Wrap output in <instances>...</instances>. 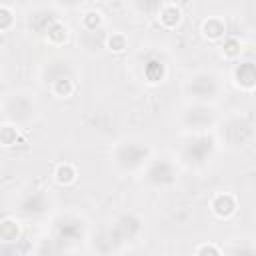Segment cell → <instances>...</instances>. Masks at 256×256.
I'll list each match as a JSON object with an SVG mask.
<instances>
[{
    "instance_id": "6da1fadb",
    "label": "cell",
    "mask_w": 256,
    "mask_h": 256,
    "mask_svg": "<svg viewBox=\"0 0 256 256\" xmlns=\"http://www.w3.org/2000/svg\"><path fill=\"white\" fill-rule=\"evenodd\" d=\"M112 162L120 172H136L150 162V148L140 140L118 142L112 150Z\"/></svg>"
},
{
    "instance_id": "7a4b0ae2",
    "label": "cell",
    "mask_w": 256,
    "mask_h": 256,
    "mask_svg": "<svg viewBox=\"0 0 256 256\" xmlns=\"http://www.w3.org/2000/svg\"><path fill=\"white\" fill-rule=\"evenodd\" d=\"M184 88H186V94H188L194 102H198V104H208V102H212V100L218 98L222 86H220V78H218L214 72L198 70V72H194V74L186 80Z\"/></svg>"
},
{
    "instance_id": "3957f363",
    "label": "cell",
    "mask_w": 256,
    "mask_h": 256,
    "mask_svg": "<svg viewBox=\"0 0 256 256\" xmlns=\"http://www.w3.org/2000/svg\"><path fill=\"white\" fill-rule=\"evenodd\" d=\"M0 114L6 116L10 120V124H14V126L26 124L36 114V102L28 92L18 90V92H12V94H8L4 98Z\"/></svg>"
},
{
    "instance_id": "277c9868",
    "label": "cell",
    "mask_w": 256,
    "mask_h": 256,
    "mask_svg": "<svg viewBox=\"0 0 256 256\" xmlns=\"http://www.w3.org/2000/svg\"><path fill=\"white\" fill-rule=\"evenodd\" d=\"M214 138L208 134H196L192 136L180 150V158L188 164V166H204L212 154H214Z\"/></svg>"
},
{
    "instance_id": "5b68a950",
    "label": "cell",
    "mask_w": 256,
    "mask_h": 256,
    "mask_svg": "<svg viewBox=\"0 0 256 256\" xmlns=\"http://www.w3.org/2000/svg\"><path fill=\"white\" fill-rule=\"evenodd\" d=\"M176 166L168 160V158H152L146 166H144V180L150 186H170L176 182Z\"/></svg>"
},
{
    "instance_id": "8992f818",
    "label": "cell",
    "mask_w": 256,
    "mask_h": 256,
    "mask_svg": "<svg viewBox=\"0 0 256 256\" xmlns=\"http://www.w3.org/2000/svg\"><path fill=\"white\" fill-rule=\"evenodd\" d=\"M142 228H144V224H142L140 216H136L134 212H124V214H120V216L112 222V226H110L108 232L112 234L114 242L120 244V242L136 240V238L142 234Z\"/></svg>"
},
{
    "instance_id": "52a82bcc",
    "label": "cell",
    "mask_w": 256,
    "mask_h": 256,
    "mask_svg": "<svg viewBox=\"0 0 256 256\" xmlns=\"http://www.w3.org/2000/svg\"><path fill=\"white\" fill-rule=\"evenodd\" d=\"M182 122L190 128L196 130L200 134H204V130H208L210 126L216 124V112L208 106V104H190L184 112H182Z\"/></svg>"
},
{
    "instance_id": "ba28073f",
    "label": "cell",
    "mask_w": 256,
    "mask_h": 256,
    "mask_svg": "<svg viewBox=\"0 0 256 256\" xmlns=\"http://www.w3.org/2000/svg\"><path fill=\"white\" fill-rule=\"evenodd\" d=\"M54 232L58 236V240L64 242H74L78 236H82L84 232V222L76 216H60L54 222Z\"/></svg>"
},
{
    "instance_id": "9c48e42d",
    "label": "cell",
    "mask_w": 256,
    "mask_h": 256,
    "mask_svg": "<svg viewBox=\"0 0 256 256\" xmlns=\"http://www.w3.org/2000/svg\"><path fill=\"white\" fill-rule=\"evenodd\" d=\"M46 206H48V198L40 190H32L20 200L18 212L26 218H36V216H42L46 212Z\"/></svg>"
},
{
    "instance_id": "30bf717a",
    "label": "cell",
    "mask_w": 256,
    "mask_h": 256,
    "mask_svg": "<svg viewBox=\"0 0 256 256\" xmlns=\"http://www.w3.org/2000/svg\"><path fill=\"white\" fill-rule=\"evenodd\" d=\"M106 38H108V34L102 28L100 30H82L78 36V44L84 52L98 54V52H102V48H106Z\"/></svg>"
},
{
    "instance_id": "8fae6325",
    "label": "cell",
    "mask_w": 256,
    "mask_h": 256,
    "mask_svg": "<svg viewBox=\"0 0 256 256\" xmlns=\"http://www.w3.org/2000/svg\"><path fill=\"white\" fill-rule=\"evenodd\" d=\"M234 82H236V86L242 88V90H248V92L254 90V84H256V70H254V62H252V60L238 62V64L234 66Z\"/></svg>"
},
{
    "instance_id": "7c38bea8",
    "label": "cell",
    "mask_w": 256,
    "mask_h": 256,
    "mask_svg": "<svg viewBox=\"0 0 256 256\" xmlns=\"http://www.w3.org/2000/svg\"><path fill=\"white\" fill-rule=\"evenodd\" d=\"M212 206V212L218 216V218H230L234 212H236V198L228 192H220L212 198L210 202Z\"/></svg>"
},
{
    "instance_id": "4fadbf2b",
    "label": "cell",
    "mask_w": 256,
    "mask_h": 256,
    "mask_svg": "<svg viewBox=\"0 0 256 256\" xmlns=\"http://www.w3.org/2000/svg\"><path fill=\"white\" fill-rule=\"evenodd\" d=\"M202 34L212 42H222L226 38V22L220 16H210L202 22Z\"/></svg>"
},
{
    "instance_id": "5bb4252c",
    "label": "cell",
    "mask_w": 256,
    "mask_h": 256,
    "mask_svg": "<svg viewBox=\"0 0 256 256\" xmlns=\"http://www.w3.org/2000/svg\"><path fill=\"white\" fill-rule=\"evenodd\" d=\"M158 20H160L162 26L174 28V26L182 20V10H180L176 4H172V2H166V4L162 2L160 10H158Z\"/></svg>"
},
{
    "instance_id": "9a60e30c",
    "label": "cell",
    "mask_w": 256,
    "mask_h": 256,
    "mask_svg": "<svg viewBox=\"0 0 256 256\" xmlns=\"http://www.w3.org/2000/svg\"><path fill=\"white\" fill-rule=\"evenodd\" d=\"M20 238V226L16 220L6 218L0 222V244H14Z\"/></svg>"
},
{
    "instance_id": "2e32d148",
    "label": "cell",
    "mask_w": 256,
    "mask_h": 256,
    "mask_svg": "<svg viewBox=\"0 0 256 256\" xmlns=\"http://www.w3.org/2000/svg\"><path fill=\"white\" fill-rule=\"evenodd\" d=\"M44 32H46V38H48L52 44H56V46L64 44L66 38H68V26H64L60 20H54L52 24H48Z\"/></svg>"
},
{
    "instance_id": "e0dca14e",
    "label": "cell",
    "mask_w": 256,
    "mask_h": 256,
    "mask_svg": "<svg viewBox=\"0 0 256 256\" xmlns=\"http://www.w3.org/2000/svg\"><path fill=\"white\" fill-rule=\"evenodd\" d=\"M144 74H146V78H148V82H162L164 80V76H166V66L160 62V60H148L146 62V66H144Z\"/></svg>"
},
{
    "instance_id": "ac0fdd59",
    "label": "cell",
    "mask_w": 256,
    "mask_h": 256,
    "mask_svg": "<svg viewBox=\"0 0 256 256\" xmlns=\"http://www.w3.org/2000/svg\"><path fill=\"white\" fill-rule=\"evenodd\" d=\"M50 86H52V92H54L58 98H70V96L74 94V90H76V84H74L72 76H64V78L52 82Z\"/></svg>"
},
{
    "instance_id": "d6986e66",
    "label": "cell",
    "mask_w": 256,
    "mask_h": 256,
    "mask_svg": "<svg viewBox=\"0 0 256 256\" xmlns=\"http://www.w3.org/2000/svg\"><path fill=\"white\" fill-rule=\"evenodd\" d=\"M54 178H56V182H58V184L68 186V184H72V182L76 180V168H74L72 164L64 162V164H60V166L56 168Z\"/></svg>"
},
{
    "instance_id": "ffe728a7",
    "label": "cell",
    "mask_w": 256,
    "mask_h": 256,
    "mask_svg": "<svg viewBox=\"0 0 256 256\" xmlns=\"http://www.w3.org/2000/svg\"><path fill=\"white\" fill-rule=\"evenodd\" d=\"M102 22H104L102 12H98V10H88V12H84V16H82V30H100V28H102Z\"/></svg>"
},
{
    "instance_id": "44dd1931",
    "label": "cell",
    "mask_w": 256,
    "mask_h": 256,
    "mask_svg": "<svg viewBox=\"0 0 256 256\" xmlns=\"http://www.w3.org/2000/svg\"><path fill=\"white\" fill-rule=\"evenodd\" d=\"M240 52H242V44H240L238 38L226 36V38L222 40V54H224L226 58H238Z\"/></svg>"
},
{
    "instance_id": "7402d4cb",
    "label": "cell",
    "mask_w": 256,
    "mask_h": 256,
    "mask_svg": "<svg viewBox=\"0 0 256 256\" xmlns=\"http://www.w3.org/2000/svg\"><path fill=\"white\" fill-rule=\"evenodd\" d=\"M16 140H18V126H14V124H2L0 126V144L14 146Z\"/></svg>"
},
{
    "instance_id": "603a6c76",
    "label": "cell",
    "mask_w": 256,
    "mask_h": 256,
    "mask_svg": "<svg viewBox=\"0 0 256 256\" xmlns=\"http://www.w3.org/2000/svg\"><path fill=\"white\" fill-rule=\"evenodd\" d=\"M126 46H128V40H126V36L120 34V32H112V34L106 38V48L112 50V52H122V50H126Z\"/></svg>"
},
{
    "instance_id": "cb8c5ba5",
    "label": "cell",
    "mask_w": 256,
    "mask_h": 256,
    "mask_svg": "<svg viewBox=\"0 0 256 256\" xmlns=\"http://www.w3.org/2000/svg\"><path fill=\"white\" fill-rule=\"evenodd\" d=\"M14 26V12L10 6L0 4V32H6Z\"/></svg>"
},
{
    "instance_id": "d4e9b609",
    "label": "cell",
    "mask_w": 256,
    "mask_h": 256,
    "mask_svg": "<svg viewBox=\"0 0 256 256\" xmlns=\"http://www.w3.org/2000/svg\"><path fill=\"white\" fill-rule=\"evenodd\" d=\"M196 256H222L220 248L214 246V244H202L198 250H196Z\"/></svg>"
},
{
    "instance_id": "484cf974",
    "label": "cell",
    "mask_w": 256,
    "mask_h": 256,
    "mask_svg": "<svg viewBox=\"0 0 256 256\" xmlns=\"http://www.w3.org/2000/svg\"><path fill=\"white\" fill-rule=\"evenodd\" d=\"M232 256H254V250H252L250 244H246V248H236L232 252Z\"/></svg>"
},
{
    "instance_id": "4316f807",
    "label": "cell",
    "mask_w": 256,
    "mask_h": 256,
    "mask_svg": "<svg viewBox=\"0 0 256 256\" xmlns=\"http://www.w3.org/2000/svg\"><path fill=\"white\" fill-rule=\"evenodd\" d=\"M0 126H2V114H0Z\"/></svg>"
}]
</instances>
